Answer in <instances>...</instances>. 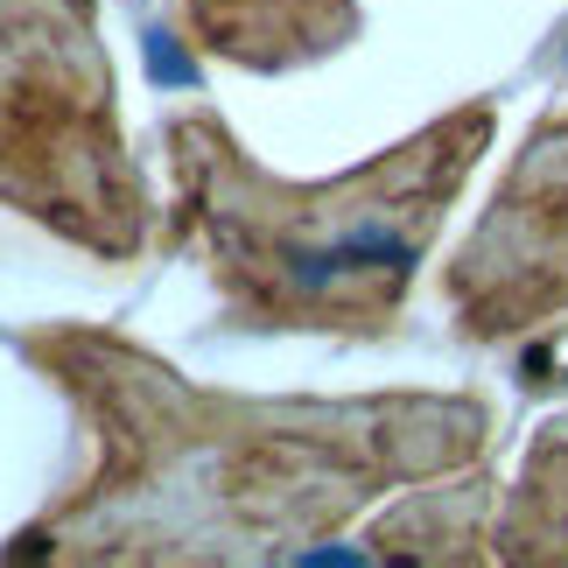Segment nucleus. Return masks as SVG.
Instances as JSON below:
<instances>
[{"label":"nucleus","instance_id":"7ed1b4c3","mask_svg":"<svg viewBox=\"0 0 568 568\" xmlns=\"http://www.w3.org/2000/svg\"><path fill=\"white\" fill-rule=\"evenodd\" d=\"M498 540L519 561H568V422H555L527 449V477L506 506Z\"/></svg>","mask_w":568,"mask_h":568},{"label":"nucleus","instance_id":"f03ea898","mask_svg":"<svg viewBox=\"0 0 568 568\" xmlns=\"http://www.w3.org/2000/svg\"><path fill=\"white\" fill-rule=\"evenodd\" d=\"M449 288L464 302L470 331H513L568 302V120L527 148L485 232L464 246Z\"/></svg>","mask_w":568,"mask_h":568},{"label":"nucleus","instance_id":"f257e3e1","mask_svg":"<svg viewBox=\"0 0 568 568\" xmlns=\"http://www.w3.org/2000/svg\"><path fill=\"white\" fill-rule=\"evenodd\" d=\"M485 113H456L337 190H274L253 176L232 196L204 169L217 274L246 281V302L274 310V323H379L485 148Z\"/></svg>","mask_w":568,"mask_h":568}]
</instances>
